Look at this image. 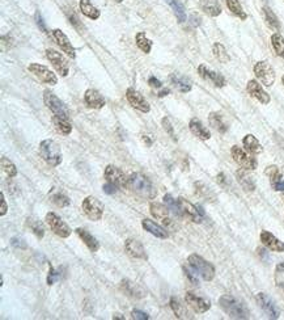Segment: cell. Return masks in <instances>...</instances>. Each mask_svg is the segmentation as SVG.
I'll return each mask as SVG.
<instances>
[{"label": "cell", "instance_id": "obj_1", "mask_svg": "<svg viewBox=\"0 0 284 320\" xmlns=\"http://www.w3.org/2000/svg\"><path fill=\"white\" fill-rule=\"evenodd\" d=\"M127 188H130L134 193H136L140 197L148 198V200H153L157 194V190L151 183L150 179L139 172H135L129 176Z\"/></svg>", "mask_w": 284, "mask_h": 320}, {"label": "cell", "instance_id": "obj_2", "mask_svg": "<svg viewBox=\"0 0 284 320\" xmlns=\"http://www.w3.org/2000/svg\"><path fill=\"white\" fill-rule=\"evenodd\" d=\"M219 304L220 307L223 308V311L231 316L232 319H249L250 318L248 307L245 306L242 300L237 299L236 297L229 296V294L220 297Z\"/></svg>", "mask_w": 284, "mask_h": 320}, {"label": "cell", "instance_id": "obj_3", "mask_svg": "<svg viewBox=\"0 0 284 320\" xmlns=\"http://www.w3.org/2000/svg\"><path fill=\"white\" fill-rule=\"evenodd\" d=\"M40 155L51 167H58L63 161L61 146L53 139H45L41 142Z\"/></svg>", "mask_w": 284, "mask_h": 320}, {"label": "cell", "instance_id": "obj_4", "mask_svg": "<svg viewBox=\"0 0 284 320\" xmlns=\"http://www.w3.org/2000/svg\"><path fill=\"white\" fill-rule=\"evenodd\" d=\"M187 263L190 264L191 267L194 268L197 273L202 277L204 281H212L215 277V267L211 263H208L207 260H204L202 256L199 254H190Z\"/></svg>", "mask_w": 284, "mask_h": 320}, {"label": "cell", "instance_id": "obj_5", "mask_svg": "<svg viewBox=\"0 0 284 320\" xmlns=\"http://www.w3.org/2000/svg\"><path fill=\"white\" fill-rule=\"evenodd\" d=\"M232 158L235 160L236 163L240 165V167H242L243 169H246V171H253V169L257 168V165H258V161L253 155L248 154V152L242 150L239 146H233L231 150Z\"/></svg>", "mask_w": 284, "mask_h": 320}, {"label": "cell", "instance_id": "obj_6", "mask_svg": "<svg viewBox=\"0 0 284 320\" xmlns=\"http://www.w3.org/2000/svg\"><path fill=\"white\" fill-rule=\"evenodd\" d=\"M83 211H84L87 217L89 218L90 221H101L102 215H104V205L96 197L88 196L83 201Z\"/></svg>", "mask_w": 284, "mask_h": 320}, {"label": "cell", "instance_id": "obj_7", "mask_svg": "<svg viewBox=\"0 0 284 320\" xmlns=\"http://www.w3.org/2000/svg\"><path fill=\"white\" fill-rule=\"evenodd\" d=\"M254 74L263 86L271 87L275 83V71L266 61L257 62L254 66Z\"/></svg>", "mask_w": 284, "mask_h": 320}, {"label": "cell", "instance_id": "obj_8", "mask_svg": "<svg viewBox=\"0 0 284 320\" xmlns=\"http://www.w3.org/2000/svg\"><path fill=\"white\" fill-rule=\"evenodd\" d=\"M28 70L29 72H32L38 80H41L42 83H45V84L55 86V84L58 83L57 75L54 74L49 67L44 66V65H40V63H32V65H29L28 66Z\"/></svg>", "mask_w": 284, "mask_h": 320}, {"label": "cell", "instance_id": "obj_9", "mask_svg": "<svg viewBox=\"0 0 284 320\" xmlns=\"http://www.w3.org/2000/svg\"><path fill=\"white\" fill-rule=\"evenodd\" d=\"M44 101H45L46 107L53 112L54 115L68 117V109L65 105V103L62 100H59V97H57L51 91L46 90L44 92Z\"/></svg>", "mask_w": 284, "mask_h": 320}, {"label": "cell", "instance_id": "obj_10", "mask_svg": "<svg viewBox=\"0 0 284 320\" xmlns=\"http://www.w3.org/2000/svg\"><path fill=\"white\" fill-rule=\"evenodd\" d=\"M46 222H47V225L51 229V231L55 235H58L59 238H68L71 232H72L68 225L65 221H62V218L58 217L55 213L46 214Z\"/></svg>", "mask_w": 284, "mask_h": 320}, {"label": "cell", "instance_id": "obj_11", "mask_svg": "<svg viewBox=\"0 0 284 320\" xmlns=\"http://www.w3.org/2000/svg\"><path fill=\"white\" fill-rule=\"evenodd\" d=\"M178 205L179 210H181V217L187 218L189 221L194 222V223H200L203 221V215L199 210V206L193 205L191 202H189L185 198L179 197L178 198Z\"/></svg>", "mask_w": 284, "mask_h": 320}, {"label": "cell", "instance_id": "obj_12", "mask_svg": "<svg viewBox=\"0 0 284 320\" xmlns=\"http://www.w3.org/2000/svg\"><path fill=\"white\" fill-rule=\"evenodd\" d=\"M46 58L49 59V62L53 65V67L55 69L58 74L61 75V76H67L69 72V66L67 61H66V58L62 55L59 51L54 49H47L46 50Z\"/></svg>", "mask_w": 284, "mask_h": 320}, {"label": "cell", "instance_id": "obj_13", "mask_svg": "<svg viewBox=\"0 0 284 320\" xmlns=\"http://www.w3.org/2000/svg\"><path fill=\"white\" fill-rule=\"evenodd\" d=\"M105 179L108 183L115 185L118 188H127V180L129 177L122 172L121 168L115 165L109 164L105 168Z\"/></svg>", "mask_w": 284, "mask_h": 320}, {"label": "cell", "instance_id": "obj_14", "mask_svg": "<svg viewBox=\"0 0 284 320\" xmlns=\"http://www.w3.org/2000/svg\"><path fill=\"white\" fill-rule=\"evenodd\" d=\"M185 302L189 304V307L193 308L197 314H204L211 308V302L206 298L198 297L194 293H186L185 296Z\"/></svg>", "mask_w": 284, "mask_h": 320}, {"label": "cell", "instance_id": "obj_15", "mask_svg": "<svg viewBox=\"0 0 284 320\" xmlns=\"http://www.w3.org/2000/svg\"><path fill=\"white\" fill-rule=\"evenodd\" d=\"M257 302L261 306V308L266 312V315L270 318V319H278L280 316V311L278 306L275 304V302L264 293H258L257 294Z\"/></svg>", "mask_w": 284, "mask_h": 320}, {"label": "cell", "instance_id": "obj_16", "mask_svg": "<svg viewBox=\"0 0 284 320\" xmlns=\"http://www.w3.org/2000/svg\"><path fill=\"white\" fill-rule=\"evenodd\" d=\"M198 74L200 78L212 83L214 86L219 87V88H221V87L227 84V80H225L223 75L220 74V72H216V71H212L211 69H208V67L204 66V65H200V66L198 67Z\"/></svg>", "mask_w": 284, "mask_h": 320}, {"label": "cell", "instance_id": "obj_17", "mask_svg": "<svg viewBox=\"0 0 284 320\" xmlns=\"http://www.w3.org/2000/svg\"><path fill=\"white\" fill-rule=\"evenodd\" d=\"M126 97L127 101L135 108V109H138V111L143 112V113H148L151 111V105L148 104L144 97H143L142 94L139 93L138 91L134 90V88H129L126 91Z\"/></svg>", "mask_w": 284, "mask_h": 320}, {"label": "cell", "instance_id": "obj_18", "mask_svg": "<svg viewBox=\"0 0 284 320\" xmlns=\"http://www.w3.org/2000/svg\"><path fill=\"white\" fill-rule=\"evenodd\" d=\"M150 210L154 219L160 221L165 226H172V218L169 215V209L167 207V205H161L158 202H151Z\"/></svg>", "mask_w": 284, "mask_h": 320}, {"label": "cell", "instance_id": "obj_19", "mask_svg": "<svg viewBox=\"0 0 284 320\" xmlns=\"http://www.w3.org/2000/svg\"><path fill=\"white\" fill-rule=\"evenodd\" d=\"M246 90H248V93L250 94L252 97L258 100V101H260L261 104H263V105H267V104L271 101L270 94L261 87V84L257 82V80H249Z\"/></svg>", "mask_w": 284, "mask_h": 320}, {"label": "cell", "instance_id": "obj_20", "mask_svg": "<svg viewBox=\"0 0 284 320\" xmlns=\"http://www.w3.org/2000/svg\"><path fill=\"white\" fill-rule=\"evenodd\" d=\"M53 36L54 38H55L58 45H59V47L63 50V53L67 54V55H68L69 58H72V59L73 58H76V50H75V47L72 46V44L69 42L68 37L62 32L61 29L53 30Z\"/></svg>", "mask_w": 284, "mask_h": 320}, {"label": "cell", "instance_id": "obj_21", "mask_svg": "<svg viewBox=\"0 0 284 320\" xmlns=\"http://www.w3.org/2000/svg\"><path fill=\"white\" fill-rule=\"evenodd\" d=\"M261 242L266 248H268L272 252H284V243L275 238L270 231H262L261 232Z\"/></svg>", "mask_w": 284, "mask_h": 320}, {"label": "cell", "instance_id": "obj_22", "mask_svg": "<svg viewBox=\"0 0 284 320\" xmlns=\"http://www.w3.org/2000/svg\"><path fill=\"white\" fill-rule=\"evenodd\" d=\"M125 248H126L127 253L130 254L131 257H134V259H147V253L144 247H143L142 243L135 240V239H127L126 242H125Z\"/></svg>", "mask_w": 284, "mask_h": 320}, {"label": "cell", "instance_id": "obj_23", "mask_svg": "<svg viewBox=\"0 0 284 320\" xmlns=\"http://www.w3.org/2000/svg\"><path fill=\"white\" fill-rule=\"evenodd\" d=\"M84 101L92 109H102L106 104L104 96L96 90H87L84 94Z\"/></svg>", "mask_w": 284, "mask_h": 320}, {"label": "cell", "instance_id": "obj_24", "mask_svg": "<svg viewBox=\"0 0 284 320\" xmlns=\"http://www.w3.org/2000/svg\"><path fill=\"white\" fill-rule=\"evenodd\" d=\"M169 80H171L172 86L175 87V90L181 92V93H187V92H190L191 88H193L190 79L183 76V75L177 74V72L169 75Z\"/></svg>", "mask_w": 284, "mask_h": 320}, {"label": "cell", "instance_id": "obj_25", "mask_svg": "<svg viewBox=\"0 0 284 320\" xmlns=\"http://www.w3.org/2000/svg\"><path fill=\"white\" fill-rule=\"evenodd\" d=\"M142 227L147 232H150L151 235H153V236H156L158 239H168V236H169L168 231L164 227L158 226L157 223H154L153 221L147 219V218L142 221Z\"/></svg>", "mask_w": 284, "mask_h": 320}, {"label": "cell", "instance_id": "obj_26", "mask_svg": "<svg viewBox=\"0 0 284 320\" xmlns=\"http://www.w3.org/2000/svg\"><path fill=\"white\" fill-rule=\"evenodd\" d=\"M189 127H190V132L194 134L195 137H198L199 139L202 140H208L211 138V133L208 130L207 127L203 126V123L199 121L198 118H193L189 123Z\"/></svg>", "mask_w": 284, "mask_h": 320}, {"label": "cell", "instance_id": "obj_27", "mask_svg": "<svg viewBox=\"0 0 284 320\" xmlns=\"http://www.w3.org/2000/svg\"><path fill=\"white\" fill-rule=\"evenodd\" d=\"M199 7L208 16L216 17L221 13V5L219 0H199Z\"/></svg>", "mask_w": 284, "mask_h": 320}, {"label": "cell", "instance_id": "obj_28", "mask_svg": "<svg viewBox=\"0 0 284 320\" xmlns=\"http://www.w3.org/2000/svg\"><path fill=\"white\" fill-rule=\"evenodd\" d=\"M76 234L84 242V244L89 248L90 252H97L100 250V242L94 238L93 235L89 234L88 231L84 230V229H76Z\"/></svg>", "mask_w": 284, "mask_h": 320}, {"label": "cell", "instance_id": "obj_29", "mask_svg": "<svg viewBox=\"0 0 284 320\" xmlns=\"http://www.w3.org/2000/svg\"><path fill=\"white\" fill-rule=\"evenodd\" d=\"M246 169H240L236 172V179L240 183V185L242 186L243 190H246V192H253L254 189H256V183L253 180V177L250 175L245 172Z\"/></svg>", "mask_w": 284, "mask_h": 320}, {"label": "cell", "instance_id": "obj_30", "mask_svg": "<svg viewBox=\"0 0 284 320\" xmlns=\"http://www.w3.org/2000/svg\"><path fill=\"white\" fill-rule=\"evenodd\" d=\"M79 8H80L81 13L88 19H90V20H97L100 15H101V12L90 3V0H80L79 1Z\"/></svg>", "mask_w": 284, "mask_h": 320}, {"label": "cell", "instance_id": "obj_31", "mask_svg": "<svg viewBox=\"0 0 284 320\" xmlns=\"http://www.w3.org/2000/svg\"><path fill=\"white\" fill-rule=\"evenodd\" d=\"M53 123L58 132L62 133L63 136H68L72 132V125L69 122L68 117H59V115H54Z\"/></svg>", "mask_w": 284, "mask_h": 320}, {"label": "cell", "instance_id": "obj_32", "mask_svg": "<svg viewBox=\"0 0 284 320\" xmlns=\"http://www.w3.org/2000/svg\"><path fill=\"white\" fill-rule=\"evenodd\" d=\"M121 287L122 290L126 293L129 297H134V298H143V297H144L142 289H140L136 283L131 282L129 279H123L121 282Z\"/></svg>", "mask_w": 284, "mask_h": 320}, {"label": "cell", "instance_id": "obj_33", "mask_svg": "<svg viewBox=\"0 0 284 320\" xmlns=\"http://www.w3.org/2000/svg\"><path fill=\"white\" fill-rule=\"evenodd\" d=\"M195 193L198 194L200 198H203L204 201L214 202L216 200L215 193L212 192L211 189L208 188L207 185L203 184V183H200V181L195 183Z\"/></svg>", "mask_w": 284, "mask_h": 320}, {"label": "cell", "instance_id": "obj_34", "mask_svg": "<svg viewBox=\"0 0 284 320\" xmlns=\"http://www.w3.org/2000/svg\"><path fill=\"white\" fill-rule=\"evenodd\" d=\"M242 143L243 147L246 148L249 152H252V154H260L263 150L262 144L260 143V140L257 139L254 136H252V134H248V136L243 137Z\"/></svg>", "mask_w": 284, "mask_h": 320}, {"label": "cell", "instance_id": "obj_35", "mask_svg": "<svg viewBox=\"0 0 284 320\" xmlns=\"http://www.w3.org/2000/svg\"><path fill=\"white\" fill-rule=\"evenodd\" d=\"M171 307L175 312V318H178V319H190V312L187 311V308L185 307V304L181 303L179 299L177 298H172L171 299Z\"/></svg>", "mask_w": 284, "mask_h": 320}, {"label": "cell", "instance_id": "obj_36", "mask_svg": "<svg viewBox=\"0 0 284 320\" xmlns=\"http://www.w3.org/2000/svg\"><path fill=\"white\" fill-rule=\"evenodd\" d=\"M208 122L211 125L215 130H218L219 133L224 134V133H227L228 126L225 125V122L223 121V117L219 114V113H216V112H212L211 114L208 115Z\"/></svg>", "mask_w": 284, "mask_h": 320}, {"label": "cell", "instance_id": "obj_37", "mask_svg": "<svg viewBox=\"0 0 284 320\" xmlns=\"http://www.w3.org/2000/svg\"><path fill=\"white\" fill-rule=\"evenodd\" d=\"M26 221H28L29 229H30L33 234L36 235L37 238L42 239L45 236V226H44V223H42L40 219H37V218H28Z\"/></svg>", "mask_w": 284, "mask_h": 320}, {"label": "cell", "instance_id": "obj_38", "mask_svg": "<svg viewBox=\"0 0 284 320\" xmlns=\"http://www.w3.org/2000/svg\"><path fill=\"white\" fill-rule=\"evenodd\" d=\"M212 53H214V57L220 62V63H228L231 61V57L228 54L227 49L224 47V45H221L220 42H216L212 46Z\"/></svg>", "mask_w": 284, "mask_h": 320}, {"label": "cell", "instance_id": "obj_39", "mask_svg": "<svg viewBox=\"0 0 284 320\" xmlns=\"http://www.w3.org/2000/svg\"><path fill=\"white\" fill-rule=\"evenodd\" d=\"M165 1H167L168 4L172 7V9H173V12H175L178 23H185V21H186V12H185L183 5L179 3L178 0H165Z\"/></svg>", "mask_w": 284, "mask_h": 320}, {"label": "cell", "instance_id": "obj_40", "mask_svg": "<svg viewBox=\"0 0 284 320\" xmlns=\"http://www.w3.org/2000/svg\"><path fill=\"white\" fill-rule=\"evenodd\" d=\"M135 40H136V45H138V47L142 50L143 53H146V54L151 53L153 42L147 38L146 33H143V32H139V33L136 34V38H135Z\"/></svg>", "mask_w": 284, "mask_h": 320}, {"label": "cell", "instance_id": "obj_41", "mask_svg": "<svg viewBox=\"0 0 284 320\" xmlns=\"http://www.w3.org/2000/svg\"><path fill=\"white\" fill-rule=\"evenodd\" d=\"M225 3H227V7L229 8V11H231L233 15H236L237 17H240L241 20H246L248 15L245 13V11H243V8H242V5L240 4L239 0H225Z\"/></svg>", "mask_w": 284, "mask_h": 320}, {"label": "cell", "instance_id": "obj_42", "mask_svg": "<svg viewBox=\"0 0 284 320\" xmlns=\"http://www.w3.org/2000/svg\"><path fill=\"white\" fill-rule=\"evenodd\" d=\"M263 16L264 20L267 23V25L274 30H279L280 29V24L279 20H278V17L276 15L271 11V8H268V7H263Z\"/></svg>", "mask_w": 284, "mask_h": 320}, {"label": "cell", "instance_id": "obj_43", "mask_svg": "<svg viewBox=\"0 0 284 320\" xmlns=\"http://www.w3.org/2000/svg\"><path fill=\"white\" fill-rule=\"evenodd\" d=\"M164 204L167 205V207L169 209V211H171L173 215H175V217H181V210H179L178 200H175L171 194H165V196H164Z\"/></svg>", "mask_w": 284, "mask_h": 320}, {"label": "cell", "instance_id": "obj_44", "mask_svg": "<svg viewBox=\"0 0 284 320\" xmlns=\"http://www.w3.org/2000/svg\"><path fill=\"white\" fill-rule=\"evenodd\" d=\"M271 44L274 50H275V53L284 59V38L282 37V34L279 33L272 34Z\"/></svg>", "mask_w": 284, "mask_h": 320}, {"label": "cell", "instance_id": "obj_45", "mask_svg": "<svg viewBox=\"0 0 284 320\" xmlns=\"http://www.w3.org/2000/svg\"><path fill=\"white\" fill-rule=\"evenodd\" d=\"M0 163H1V169H3V172L7 173V176L8 177H15L17 175V168L16 165L13 164L12 161L8 159V158H5V156H1V159H0Z\"/></svg>", "mask_w": 284, "mask_h": 320}, {"label": "cell", "instance_id": "obj_46", "mask_svg": "<svg viewBox=\"0 0 284 320\" xmlns=\"http://www.w3.org/2000/svg\"><path fill=\"white\" fill-rule=\"evenodd\" d=\"M264 175L268 176V179H270V181H271V184L283 180V175H282L280 169L278 168L276 165H268L267 168L264 169Z\"/></svg>", "mask_w": 284, "mask_h": 320}, {"label": "cell", "instance_id": "obj_47", "mask_svg": "<svg viewBox=\"0 0 284 320\" xmlns=\"http://www.w3.org/2000/svg\"><path fill=\"white\" fill-rule=\"evenodd\" d=\"M50 198H51V202H53L54 205H57L58 207H67L71 204L69 198L66 194L61 193V192H55V193L50 196Z\"/></svg>", "mask_w": 284, "mask_h": 320}, {"label": "cell", "instance_id": "obj_48", "mask_svg": "<svg viewBox=\"0 0 284 320\" xmlns=\"http://www.w3.org/2000/svg\"><path fill=\"white\" fill-rule=\"evenodd\" d=\"M275 283L284 290V263H280L275 268Z\"/></svg>", "mask_w": 284, "mask_h": 320}, {"label": "cell", "instance_id": "obj_49", "mask_svg": "<svg viewBox=\"0 0 284 320\" xmlns=\"http://www.w3.org/2000/svg\"><path fill=\"white\" fill-rule=\"evenodd\" d=\"M183 272H185V274H186V277L189 279H190L191 283H199V278H198V273H197V271H195L194 268L191 267L190 264H187V265H185L183 267Z\"/></svg>", "mask_w": 284, "mask_h": 320}, {"label": "cell", "instance_id": "obj_50", "mask_svg": "<svg viewBox=\"0 0 284 320\" xmlns=\"http://www.w3.org/2000/svg\"><path fill=\"white\" fill-rule=\"evenodd\" d=\"M66 13H67V16H68L69 21H71V24H72L73 26H75V28L79 30V32H81V30H86L84 25L81 24V21L77 19V16L75 15V13H73L72 9H67V11H66Z\"/></svg>", "mask_w": 284, "mask_h": 320}, {"label": "cell", "instance_id": "obj_51", "mask_svg": "<svg viewBox=\"0 0 284 320\" xmlns=\"http://www.w3.org/2000/svg\"><path fill=\"white\" fill-rule=\"evenodd\" d=\"M61 278V273H59V271H55L53 267H50V271H49V274H47V285L49 286H51V285H54V283L57 282L58 279Z\"/></svg>", "mask_w": 284, "mask_h": 320}, {"label": "cell", "instance_id": "obj_52", "mask_svg": "<svg viewBox=\"0 0 284 320\" xmlns=\"http://www.w3.org/2000/svg\"><path fill=\"white\" fill-rule=\"evenodd\" d=\"M161 123H162V127H164V129L167 130L168 134H169V137H171L172 139H175V129H173V126H172L171 119L168 118V117H164V118H162V121H161Z\"/></svg>", "mask_w": 284, "mask_h": 320}, {"label": "cell", "instance_id": "obj_53", "mask_svg": "<svg viewBox=\"0 0 284 320\" xmlns=\"http://www.w3.org/2000/svg\"><path fill=\"white\" fill-rule=\"evenodd\" d=\"M11 244H12L15 248H21V250H25V248H26V243L24 242V239L19 238V236H15V238L11 239Z\"/></svg>", "mask_w": 284, "mask_h": 320}, {"label": "cell", "instance_id": "obj_54", "mask_svg": "<svg viewBox=\"0 0 284 320\" xmlns=\"http://www.w3.org/2000/svg\"><path fill=\"white\" fill-rule=\"evenodd\" d=\"M131 318L135 320H148L150 319V315L146 314V312L139 311V310H134V311L131 312Z\"/></svg>", "mask_w": 284, "mask_h": 320}, {"label": "cell", "instance_id": "obj_55", "mask_svg": "<svg viewBox=\"0 0 284 320\" xmlns=\"http://www.w3.org/2000/svg\"><path fill=\"white\" fill-rule=\"evenodd\" d=\"M36 21H37V25H38V28H40L44 33H46L45 23H44V19H42V16H41V13L38 12V11L36 12Z\"/></svg>", "mask_w": 284, "mask_h": 320}, {"label": "cell", "instance_id": "obj_56", "mask_svg": "<svg viewBox=\"0 0 284 320\" xmlns=\"http://www.w3.org/2000/svg\"><path fill=\"white\" fill-rule=\"evenodd\" d=\"M117 189L118 186L110 184V183H106V184L104 185V192H105L106 194H115L117 193Z\"/></svg>", "mask_w": 284, "mask_h": 320}, {"label": "cell", "instance_id": "obj_57", "mask_svg": "<svg viewBox=\"0 0 284 320\" xmlns=\"http://www.w3.org/2000/svg\"><path fill=\"white\" fill-rule=\"evenodd\" d=\"M0 198H1V211H0V215L4 217L5 214H7V211H8V206H7V202H5L4 194L0 193Z\"/></svg>", "mask_w": 284, "mask_h": 320}, {"label": "cell", "instance_id": "obj_58", "mask_svg": "<svg viewBox=\"0 0 284 320\" xmlns=\"http://www.w3.org/2000/svg\"><path fill=\"white\" fill-rule=\"evenodd\" d=\"M148 84H150L151 87H153V88H160V87L162 86V83L160 82L156 76H150V79H148Z\"/></svg>", "mask_w": 284, "mask_h": 320}, {"label": "cell", "instance_id": "obj_59", "mask_svg": "<svg viewBox=\"0 0 284 320\" xmlns=\"http://www.w3.org/2000/svg\"><path fill=\"white\" fill-rule=\"evenodd\" d=\"M272 185V188H274V190H276V192H284V180H280L278 181V183H274Z\"/></svg>", "mask_w": 284, "mask_h": 320}, {"label": "cell", "instance_id": "obj_60", "mask_svg": "<svg viewBox=\"0 0 284 320\" xmlns=\"http://www.w3.org/2000/svg\"><path fill=\"white\" fill-rule=\"evenodd\" d=\"M169 93H171V90L165 88V90H162L158 92V97H165V96H168Z\"/></svg>", "mask_w": 284, "mask_h": 320}, {"label": "cell", "instance_id": "obj_61", "mask_svg": "<svg viewBox=\"0 0 284 320\" xmlns=\"http://www.w3.org/2000/svg\"><path fill=\"white\" fill-rule=\"evenodd\" d=\"M225 175L224 173H220L219 176H218V183H220V184H224L225 183Z\"/></svg>", "mask_w": 284, "mask_h": 320}, {"label": "cell", "instance_id": "obj_62", "mask_svg": "<svg viewBox=\"0 0 284 320\" xmlns=\"http://www.w3.org/2000/svg\"><path fill=\"white\" fill-rule=\"evenodd\" d=\"M114 1H115V3H122L123 0H114Z\"/></svg>", "mask_w": 284, "mask_h": 320}, {"label": "cell", "instance_id": "obj_63", "mask_svg": "<svg viewBox=\"0 0 284 320\" xmlns=\"http://www.w3.org/2000/svg\"><path fill=\"white\" fill-rule=\"evenodd\" d=\"M282 82H283V86H284V75H283V78H282Z\"/></svg>", "mask_w": 284, "mask_h": 320}, {"label": "cell", "instance_id": "obj_64", "mask_svg": "<svg viewBox=\"0 0 284 320\" xmlns=\"http://www.w3.org/2000/svg\"><path fill=\"white\" fill-rule=\"evenodd\" d=\"M283 198H284V196H283Z\"/></svg>", "mask_w": 284, "mask_h": 320}]
</instances>
